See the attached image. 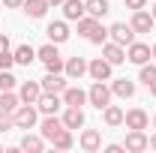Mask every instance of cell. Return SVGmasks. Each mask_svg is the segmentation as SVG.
<instances>
[{"label":"cell","mask_w":156,"mask_h":153,"mask_svg":"<svg viewBox=\"0 0 156 153\" xmlns=\"http://www.w3.org/2000/svg\"><path fill=\"white\" fill-rule=\"evenodd\" d=\"M87 102H90V105H96L99 111H102V108L111 102V87H108L105 81H93V87L87 90Z\"/></svg>","instance_id":"1"},{"label":"cell","mask_w":156,"mask_h":153,"mask_svg":"<svg viewBox=\"0 0 156 153\" xmlns=\"http://www.w3.org/2000/svg\"><path fill=\"white\" fill-rule=\"evenodd\" d=\"M108 36H111V42H117V45H132L135 42V30H132V24H123V21H117V24H111L108 27Z\"/></svg>","instance_id":"2"},{"label":"cell","mask_w":156,"mask_h":153,"mask_svg":"<svg viewBox=\"0 0 156 153\" xmlns=\"http://www.w3.org/2000/svg\"><path fill=\"white\" fill-rule=\"evenodd\" d=\"M15 126L18 129H33L36 126V108L27 105V102H21L18 108H15Z\"/></svg>","instance_id":"3"},{"label":"cell","mask_w":156,"mask_h":153,"mask_svg":"<svg viewBox=\"0 0 156 153\" xmlns=\"http://www.w3.org/2000/svg\"><path fill=\"white\" fill-rule=\"evenodd\" d=\"M87 72H90L93 81H108V78H111V63L105 57H96V60L87 63Z\"/></svg>","instance_id":"4"},{"label":"cell","mask_w":156,"mask_h":153,"mask_svg":"<svg viewBox=\"0 0 156 153\" xmlns=\"http://www.w3.org/2000/svg\"><path fill=\"white\" fill-rule=\"evenodd\" d=\"M39 84H42V93H63V90L69 87V84H66V78L60 75V72H48Z\"/></svg>","instance_id":"5"},{"label":"cell","mask_w":156,"mask_h":153,"mask_svg":"<svg viewBox=\"0 0 156 153\" xmlns=\"http://www.w3.org/2000/svg\"><path fill=\"white\" fill-rule=\"evenodd\" d=\"M153 24H156V18L147 9H135V15H132V30H135V33H150Z\"/></svg>","instance_id":"6"},{"label":"cell","mask_w":156,"mask_h":153,"mask_svg":"<svg viewBox=\"0 0 156 153\" xmlns=\"http://www.w3.org/2000/svg\"><path fill=\"white\" fill-rule=\"evenodd\" d=\"M123 123H126V129H147L150 117H147V111H141V108H132V111L123 114Z\"/></svg>","instance_id":"7"},{"label":"cell","mask_w":156,"mask_h":153,"mask_svg":"<svg viewBox=\"0 0 156 153\" xmlns=\"http://www.w3.org/2000/svg\"><path fill=\"white\" fill-rule=\"evenodd\" d=\"M39 96H42V84H39V81H24V84H21V93H18L21 102H27V105H36Z\"/></svg>","instance_id":"8"},{"label":"cell","mask_w":156,"mask_h":153,"mask_svg":"<svg viewBox=\"0 0 156 153\" xmlns=\"http://www.w3.org/2000/svg\"><path fill=\"white\" fill-rule=\"evenodd\" d=\"M129 153H141L147 150V135H144V129H129V135H126V144H123Z\"/></svg>","instance_id":"9"},{"label":"cell","mask_w":156,"mask_h":153,"mask_svg":"<svg viewBox=\"0 0 156 153\" xmlns=\"http://www.w3.org/2000/svg\"><path fill=\"white\" fill-rule=\"evenodd\" d=\"M36 105H39V111H42V114H57L60 105H63V99H60V93H42Z\"/></svg>","instance_id":"10"},{"label":"cell","mask_w":156,"mask_h":153,"mask_svg":"<svg viewBox=\"0 0 156 153\" xmlns=\"http://www.w3.org/2000/svg\"><path fill=\"white\" fill-rule=\"evenodd\" d=\"M102 57L108 60L111 66H117V63L126 60V51H123V45H117V42H102Z\"/></svg>","instance_id":"11"},{"label":"cell","mask_w":156,"mask_h":153,"mask_svg":"<svg viewBox=\"0 0 156 153\" xmlns=\"http://www.w3.org/2000/svg\"><path fill=\"white\" fill-rule=\"evenodd\" d=\"M63 126H66V129H81V126H84V111H81L78 105H66V111H63Z\"/></svg>","instance_id":"12"},{"label":"cell","mask_w":156,"mask_h":153,"mask_svg":"<svg viewBox=\"0 0 156 153\" xmlns=\"http://www.w3.org/2000/svg\"><path fill=\"white\" fill-rule=\"evenodd\" d=\"M126 60H132V63H147L150 60V45H144V42H132L129 45V51H126Z\"/></svg>","instance_id":"13"},{"label":"cell","mask_w":156,"mask_h":153,"mask_svg":"<svg viewBox=\"0 0 156 153\" xmlns=\"http://www.w3.org/2000/svg\"><path fill=\"white\" fill-rule=\"evenodd\" d=\"M45 33H48V39H51L54 45H60V42H66V39H69V27H66V21H51Z\"/></svg>","instance_id":"14"},{"label":"cell","mask_w":156,"mask_h":153,"mask_svg":"<svg viewBox=\"0 0 156 153\" xmlns=\"http://www.w3.org/2000/svg\"><path fill=\"white\" fill-rule=\"evenodd\" d=\"M63 72H66V78H81L87 72V60L84 57H69L63 63Z\"/></svg>","instance_id":"15"},{"label":"cell","mask_w":156,"mask_h":153,"mask_svg":"<svg viewBox=\"0 0 156 153\" xmlns=\"http://www.w3.org/2000/svg\"><path fill=\"white\" fill-rule=\"evenodd\" d=\"M81 147L87 153H96L99 147H102V135H99L96 129H84V132H81Z\"/></svg>","instance_id":"16"},{"label":"cell","mask_w":156,"mask_h":153,"mask_svg":"<svg viewBox=\"0 0 156 153\" xmlns=\"http://www.w3.org/2000/svg\"><path fill=\"white\" fill-rule=\"evenodd\" d=\"M21 9L27 12V18H42L48 12V0H24Z\"/></svg>","instance_id":"17"},{"label":"cell","mask_w":156,"mask_h":153,"mask_svg":"<svg viewBox=\"0 0 156 153\" xmlns=\"http://www.w3.org/2000/svg\"><path fill=\"white\" fill-rule=\"evenodd\" d=\"M39 129H42V138H48V141H51V138L63 129V120H57L54 114H48L45 120H42V126H39Z\"/></svg>","instance_id":"18"},{"label":"cell","mask_w":156,"mask_h":153,"mask_svg":"<svg viewBox=\"0 0 156 153\" xmlns=\"http://www.w3.org/2000/svg\"><path fill=\"white\" fill-rule=\"evenodd\" d=\"M111 93H114V96H123V99L135 96V81H129V78H117L114 84H111Z\"/></svg>","instance_id":"19"},{"label":"cell","mask_w":156,"mask_h":153,"mask_svg":"<svg viewBox=\"0 0 156 153\" xmlns=\"http://www.w3.org/2000/svg\"><path fill=\"white\" fill-rule=\"evenodd\" d=\"M84 102H87V93H84L81 87H66V90H63V105H78V108H81Z\"/></svg>","instance_id":"20"},{"label":"cell","mask_w":156,"mask_h":153,"mask_svg":"<svg viewBox=\"0 0 156 153\" xmlns=\"http://www.w3.org/2000/svg\"><path fill=\"white\" fill-rule=\"evenodd\" d=\"M21 150L24 153H42V147H45V141H42V135H24V138H21V144H18Z\"/></svg>","instance_id":"21"},{"label":"cell","mask_w":156,"mask_h":153,"mask_svg":"<svg viewBox=\"0 0 156 153\" xmlns=\"http://www.w3.org/2000/svg\"><path fill=\"white\" fill-rule=\"evenodd\" d=\"M84 12H87V9H84L81 0H63V15H66L69 21H78Z\"/></svg>","instance_id":"22"},{"label":"cell","mask_w":156,"mask_h":153,"mask_svg":"<svg viewBox=\"0 0 156 153\" xmlns=\"http://www.w3.org/2000/svg\"><path fill=\"white\" fill-rule=\"evenodd\" d=\"M12 54H15V63H18V66H30V63L36 60V51H33L30 45H18Z\"/></svg>","instance_id":"23"},{"label":"cell","mask_w":156,"mask_h":153,"mask_svg":"<svg viewBox=\"0 0 156 153\" xmlns=\"http://www.w3.org/2000/svg\"><path fill=\"white\" fill-rule=\"evenodd\" d=\"M102 111H105L102 117H105V123H108V126H120V123H123V108H117V105H111V102H108Z\"/></svg>","instance_id":"24"},{"label":"cell","mask_w":156,"mask_h":153,"mask_svg":"<svg viewBox=\"0 0 156 153\" xmlns=\"http://www.w3.org/2000/svg\"><path fill=\"white\" fill-rule=\"evenodd\" d=\"M84 9H87V15H93V18H102L111 6H108V0H87L84 3Z\"/></svg>","instance_id":"25"},{"label":"cell","mask_w":156,"mask_h":153,"mask_svg":"<svg viewBox=\"0 0 156 153\" xmlns=\"http://www.w3.org/2000/svg\"><path fill=\"white\" fill-rule=\"evenodd\" d=\"M18 105H21V99L12 93V90H0V108H3V111H12V114H15Z\"/></svg>","instance_id":"26"},{"label":"cell","mask_w":156,"mask_h":153,"mask_svg":"<svg viewBox=\"0 0 156 153\" xmlns=\"http://www.w3.org/2000/svg\"><path fill=\"white\" fill-rule=\"evenodd\" d=\"M51 144H54L57 150H69V147H72V129H66V126H63V129L51 138Z\"/></svg>","instance_id":"27"},{"label":"cell","mask_w":156,"mask_h":153,"mask_svg":"<svg viewBox=\"0 0 156 153\" xmlns=\"http://www.w3.org/2000/svg\"><path fill=\"white\" fill-rule=\"evenodd\" d=\"M96 24H99V18H93V15H87V12H84V15L78 18V33H81V36H90Z\"/></svg>","instance_id":"28"},{"label":"cell","mask_w":156,"mask_h":153,"mask_svg":"<svg viewBox=\"0 0 156 153\" xmlns=\"http://www.w3.org/2000/svg\"><path fill=\"white\" fill-rule=\"evenodd\" d=\"M36 57L42 60V63H51V60H57V57H60V54H57V45H42V48L36 51Z\"/></svg>","instance_id":"29"},{"label":"cell","mask_w":156,"mask_h":153,"mask_svg":"<svg viewBox=\"0 0 156 153\" xmlns=\"http://www.w3.org/2000/svg\"><path fill=\"white\" fill-rule=\"evenodd\" d=\"M138 81H144L147 87L156 81V66H153V63H141V75H138Z\"/></svg>","instance_id":"30"},{"label":"cell","mask_w":156,"mask_h":153,"mask_svg":"<svg viewBox=\"0 0 156 153\" xmlns=\"http://www.w3.org/2000/svg\"><path fill=\"white\" fill-rule=\"evenodd\" d=\"M87 39H90L93 45H102V42H108V30H105L102 24H96V27H93V33H90Z\"/></svg>","instance_id":"31"},{"label":"cell","mask_w":156,"mask_h":153,"mask_svg":"<svg viewBox=\"0 0 156 153\" xmlns=\"http://www.w3.org/2000/svg\"><path fill=\"white\" fill-rule=\"evenodd\" d=\"M15 81H18V78L12 75L9 69H0V90H12V87H15Z\"/></svg>","instance_id":"32"},{"label":"cell","mask_w":156,"mask_h":153,"mask_svg":"<svg viewBox=\"0 0 156 153\" xmlns=\"http://www.w3.org/2000/svg\"><path fill=\"white\" fill-rule=\"evenodd\" d=\"M12 126H15V114H12V111H3V108H0V132H9Z\"/></svg>","instance_id":"33"},{"label":"cell","mask_w":156,"mask_h":153,"mask_svg":"<svg viewBox=\"0 0 156 153\" xmlns=\"http://www.w3.org/2000/svg\"><path fill=\"white\" fill-rule=\"evenodd\" d=\"M12 66H15V54L12 51H3L0 54V69H12Z\"/></svg>","instance_id":"34"},{"label":"cell","mask_w":156,"mask_h":153,"mask_svg":"<svg viewBox=\"0 0 156 153\" xmlns=\"http://www.w3.org/2000/svg\"><path fill=\"white\" fill-rule=\"evenodd\" d=\"M123 3H126V6L132 9V12H135V9H144V6H147V0H123Z\"/></svg>","instance_id":"35"},{"label":"cell","mask_w":156,"mask_h":153,"mask_svg":"<svg viewBox=\"0 0 156 153\" xmlns=\"http://www.w3.org/2000/svg\"><path fill=\"white\" fill-rule=\"evenodd\" d=\"M123 150H126L123 144H108V147H105V153H123Z\"/></svg>","instance_id":"36"},{"label":"cell","mask_w":156,"mask_h":153,"mask_svg":"<svg viewBox=\"0 0 156 153\" xmlns=\"http://www.w3.org/2000/svg\"><path fill=\"white\" fill-rule=\"evenodd\" d=\"M3 51H9V39L0 33V54H3Z\"/></svg>","instance_id":"37"},{"label":"cell","mask_w":156,"mask_h":153,"mask_svg":"<svg viewBox=\"0 0 156 153\" xmlns=\"http://www.w3.org/2000/svg\"><path fill=\"white\" fill-rule=\"evenodd\" d=\"M3 3H6L9 9H21V3H24V0H3Z\"/></svg>","instance_id":"38"},{"label":"cell","mask_w":156,"mask_h":153,"mask_svg":"<svg viewBox=\"0 0 156 153\" xmlns=\"http://www.w3.org/2000/svg\"><path fill=\"white\" fill-rule=\"evenodd\" d=\"M147 147H150V150H156V135H153V138H147Z\"/></svg>","instance_id":"39"},{"label":"cell","mask_w":156,"mask_h":153,"mask_svg":"<svg viewBox=\"0 0 156 153\" xmlns=\"http://www.w3.org/2000/svg\"><path fill=\"white\" fill-rule=\"evenodd\" d=\"M48 6H63V0H48Z\"/></svg>","instance_id":"40"},{"label":"cell","mask_w":156,"mask_h":153,"mask_svg":"<svg viewBox=\"0 0 156 153\" xmlns=\"http://www.w3.org/2000/svg\"><path fill=\"white\" fill-rule=\"evenodd\" d=\"M150 93H153V96H156V81H153V84H150Z\"/></svg>","instance_id":"41"},{"label":"cell","mask_w":156,"mask_h":153,"mask_svg":"<svg viewBox=\"0 0 156 153\" xmlns=\"http://www.w3.org/2000/svg\"><path fill=\"white\" fill-rule=\"evenodd\" d=\"M150 57H156V45H153V48H150Z\"/></svg>","instance_id":"42"},{"label":"cell","mask_w":156,"mask_h":153,"mask_svg":"<svg viewBox=\"0 0 156 153\" xmlns=\"http://www.w3.org/2000/svg\"><path fill=\"white\" fill-rule=\"evenodd\" d=\"M150 15H153V18H156V3H153V12H150Z\"/></svg>","instance_id":"43"},{"label":"cell","mask_w":156,"mask_h":153,"mask_svg":"<svg viewBox=\"0 0 156 153\" xmlns=\"http://www.w3.org/2000/svg\"><path fill=\"white\" fill-rule=\"evenodd\" d=\"M153 126H156V117H153Z\"/></svg>","instance_id":"44"},{"label":"cell","mask_w":156,"mask_h":153,"mask_svg":"<svg viewBox=\"0 0 156 153\" xmlns=\"http://www.w3.org/2000/svg\"><path fill=\"white\" fill-rule=\"evenodd\" d=\"M0 150H3V147H0Z\"/></svg>","instance_id":"45"}]
</instances>
